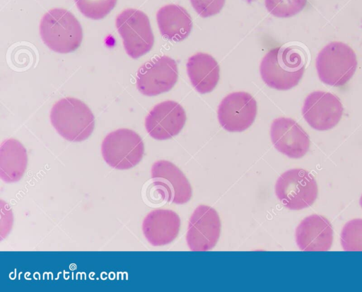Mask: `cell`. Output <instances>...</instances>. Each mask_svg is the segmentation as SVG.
Returning <instances> with one entry per match:
<instances>
[{
    "label": "cell",
    "instance_id": "cell-1",
    "mask_svg": "<svg viewBox=\"0 0 362 292\" xmlns=\"http://www.w3.org/2000/svg\"><path fill=\"white\" fill-rule=\"evenodd\" d=\"M305 55L295 47H277L263 57L259 67L264 82L270 88L286 90L297 86L303 77Z\"/></svg>",
    "mask_w": 362,
    "mask_h": 292
},
{
    "label": "cell",
    "instance_id": "cell-2",
    "mask_svg": "<svg viewBox=\"0 0 362 292\" xmlns=\"http://www.w3.org/2000/svg\"><path fill=\"white\" fill-rule=\"evenodd\" d=\"M50 120L59 135L74 142L88 139L95 126L90 109L74 98H64L57 101L51 110Z\"/></svg>",
    "mask_w": 362,
    "mask_h": 292
},
{
    "label": "cell",
    "instance_id": "cell-3",
    "mask_svg": "<svg viewBox=\"0 0 362 292\" xmlns=\"http://www.w3.org/2000/svg\"><path fill=\"white\" fill-rule=\"evenodd\" d=\"M40 33L44 43L59 53L78 49L83 39L82 28L76 17L64 8H53L42 17Z\"/></svg>",
    "mask_w": 362,
    "mask_h": 292
},
{
    "label": "cell",
    "instance_id": "cell-4",
    "mask_svg": "<svg viewBox=\"0 0 362 292\" xmlns=\"http://www.w3.org/2000/svg\"><path fill=\"white\" fill-rule=\"evenodd\" d=\"M315 65L320 81L339 87L352 78L356 70L357 59L351 47L341 42H332L319 52Z\"/></svg>",
    "mask_w": 362,
    "mask_h": 292
},
{
    "label": "cell",
    "instance_id": "cell-5",
    "mask_svg": "<svg viewBox=\"0 0 362 292\" xmlns=\"http://www.w3.org/2000/svg\"><path fill=\"white\" fill-rule=\"evenodd\" d=\"M275 194L287 209L301 210L313 205L317 197L318 188L313 175L302 168L283 173L275 185Z\"/></svg>",
    "mask_w": 362,
    "mask_h": 292
},
{
    "label": "cell",
    "instance_id": "cell-6",
    "mask_svg": "<svg viewBox=\"0 0 362 292\" xmlns=\"http://www.w3.org/2000/svg\"><path fill=\"white\" fill-rule=\"evenodd\" d=\"M105 163L117 170H127L142 159L144 145L140 136L129 129H119L109 133L101 146Z\"/></svg>",
    "mask_w": 362,
    "mask_h": 292
},
{
    "label": "cell",
    "instance_id": "cell-7",
    "mask_svg": "<svg viewBox=\"0 0 362 292\" xmlns=\"http://www.w3.org/2000/svg\"><path fill=\"white\" fill-rule=\"evenodd\" d=\"M116 27L124 49L132 58L137 59L151 49L154 37L149 19L143 11L125 9L117 16Z\"/></svg>",
    "mask_w": 362,
    "mask_h": 292
},
{
    "label": "cell",
    "instance_id": "cell-8",
    "mask_svg": "<svg viewBox=\"0 0 362 292\" xmlns=\"http://www.w3.org/2000/svg\"><path fill=\"white\" fill-rule=\"evenodd\" d=\"M176 62L168 56L156 57L144 63L136 74L138 90L147 96L169 91L177 81Z\"/></svg>",
    "mask_w": 362,
    "mask_h": 292
},
{
    "label": "cell",
    "instance_id": "cell-9",
    "mask_svg": "<svg viewBox=\"0 0 362 292\" xmlns=\"http://www.w3.org/2000/svg\"><path fill=\"white\" fill-rule=\"evenodd\" d=\"M221 223L217 211L207 205L198 206L192 213L188 225L186 240L192 251H207L216 245L221 234Z\"/></svg>",
    "mask_w": 362,
    "mask_h": 292
},
{
    "label": "cell",
    "instance_id": "cell-10",
    "mask_svg": "<svg viewBox=\"0 0 362 292\" xmlns=\"http://www.w3.org/2000/svg\"><path fill=\"white\" fill-rule=\"evenodd\" d=\"M257 112V102L250 94L234 92L221 102L218 107V119L226 131L240 132L252 124Z\"/></svg>",
    "mask_w": 362,
    "mask_h": 292
},
{
    "label": "cell",
    "instance_id": "cell-11",
    "mask_svg": "<svg viewBox=\"0 0 362 292\" xmlns=\"http://www.w3.org/2000/svg\"><path fill=\"white\" fill-rule=\"evenodd\" d=\"M302 114L312 128L317 131H327L339 122L343 115V106L335 95L317 90L306 97Z\"/></svg>",
    "mask_w": 362,
    "mask_h": 292
},
{
    "label": "cell",
    "instance_id": "cell-12",
    "mask_svg": "<svg viewBox=\"0 0 362 292\" xmlns=\"http://www.w3.org/2000/svg\"><path fill=\"white\" fill-rule=\"evenodd\" d=\"M151 175L153 185L164 194L168 201L183 204L191 199V185L174 163L165 160H158L152 165Z\"/></svg>",
    "mask_w": 362,
    "mask_h": 292
},
{
    "label": "cell",
    "instance_id": "cell-13",
    "mask_svg": "<svg viewBox=\"0 0 362 292\" xmlns=\"http://www.w3.org/2000/svg\"><path fill=\"white\" fill-rule=\"evenodd\" d=\"M187 117L178 103L166 100L157 104L146 117L148 134L157 140H166L177 135L185 126Z\"/></svg>",
    "mask_w": 362,
    "mask_h": 292
},
{
    "label": "cell",
    "instance_id": "cell-14",
    "mask_svg": "<svg viewBox=\"0 0 362 292\" xmlns=\"http://www.w3.org/2000/svg\"><path fill=\"white\" fill-rule=\"evenodd\" d=\"M270 136L275 148L290 158H300L309 150L308 134L293 119H275L271 124Z\"/></svg>",
    "mask_w": 362,
    "mask_h": 292
},
{
    "label": "cell",
    "instance_id": "cell-15",
    "mask_svg": "<svg viewBox=\"0 0 362 292\" xmlns=\"http://www.w3.org/2000/svg\"><path fill=\"white\" fill-rule=\"evenodd\" d=\"M295 238L303 251H327L333 242L332 226L327 218L313 214L298 224Z\"/></svg>",
    "mask_w": 362,
    "mask_h": 292
},
{
    "label": "cell",
    "instance_id": "cell-16",
    "mask_svg": "<svg viewBox=\"0 0 362 292\" xmlns=\"http://www.w3.org/2000/svg\"><path fill=\"white\" fill-rule=\"evenodd\" d=\"M180 228V218L170 209H157L149 212L142 223L147 241L153 246H162L173 242Z\"/></svg>",
    "mask_w": 362,
    "mask_h": 292
},
{
    "label": "cell",
    "instance_id": "cell-17",
    "mask_svg": "<svg viewBox=\"0 0 362 292\" xmlns=\"http://www.w3.org/2000/svg\"><path fill=\"white\" fill-rule=\"evenodd\" d=\"M187 72L192 86L202 94L211 92L220 78L218 62L206 53L199 52L190 57L187 63Z\"/></svg>",
    "mask_w": 362,
    "mask_h": 292
},
{
    "label": "cell",
    "instance_id": "cell-18",
    "mask_svg": "<svg viewBox=\"0 0 362 292\" xmlns=\"http://www.w3.org/2000/svg\"><path fill=\"white\" fill-rule=\"evenodd\" d=\"M156 19L161 35L172 41L185 40L192 28L191 16L185 8L177 4L161 7L157 12Z\"/></svg>",
    "mask_w": 362,
    "mask_h": 292
},
{
    "label": "cell",
    "instance_id": "cell-19",
    "mask_svg": "<svg viewBox=\"0 0 362 292\" xmlns=\"http://www.w3.org/2000/svg\"><path fill=\"white\" fill-rule=\"evenodd\" d=\"M28 165L27 151L15 139L4 141L0 147V178L6 183L19 181Z\"/></svg>",
    "mask_w": 362,
    "mask_h": 292
},
{
    "label": "cell",
    "instance_id": "cell-20",
    "mask_svg": "<svg viewBox=\"0 0 362 292\" xmlns=\"http://www.w3.org/2000/svg\"><path fill=\"white\" fill-rule=\"evenodd\" d=\"M340 240L345 251H362V219L349 221L341 230Z\"/></svg>",
    "mask_w": 362,
    "mask_h": 292
},
{
    "label": "cell",
    "instance_id": "cell-21",
    "mask_svg": "<svg viewBox=\"0 0 362 292\" xmlns=\"http://www.w3.org/2000/svg\"><path fill=\"white\" fill-rule=\"evenodd\" d=\"M78 10L87 18L100 20L115 6L117 0H74Z\"/></svg>",
    "mask_w": 362,
    "mask_h": 292
},
{
    "label": "cell",
    "instance_id": "cell-22",
    "mask_svg": "<svg viewBox=\"0 0 362 292\" xmlns=\"http://www.w3.org/2000/svg\"><path fill=\"white\" fill-rule=\"evenodd\" d=\"M308 0H264L267 11L278 18H289L300 13Z\"/></svg>",
    "mask_w": 362,
    "mask_h": 292
},
{
    "label": "cell",
    "instance_id": "cell-23",
    "mask_svg": "<svg viewBox=\"0 0 362 292\" xmlns=\"http://www.w3.org/2000/svg\"><path fill=\"white\" fill-rule=\"evenodd\" d=\"M226 0H190L197 13L202 18L218 13L223 8Z\"/></svg>",
    "mask_w": 362,
    "mask_h": 292
},
{
    "label": "cell",
    "instance_id": "cell-24",
    "mask_svg": "<svg viewBox=\"0 0 362 292\" xmlns=\"http://www.w3.org/2000/svg\"><path fill=\"white\" fill-rule=\"evenodd\" d=\"M359 203H360L361 206L362 207V195L360 198Z\"/></svg>",
    "mask_w": 362,
    "mask_h": 292
}]
</instances>
